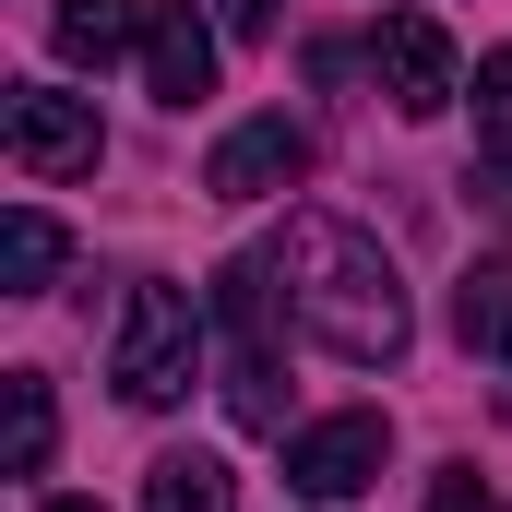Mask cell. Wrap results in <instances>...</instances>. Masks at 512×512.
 Instances as JSON below:
<instances>
[{
    "mask_svg": "<svg viewBox=\"0 0 512 512\" xmlns=\"http://www.w3.org/2000/svg\"><path fill=\"white\" fill-rule=\"evenodd\" d=\"M477 143H489V155H512V48H489V60H477Z\"/></svg>",
    "mask_w": 512,
    "mask_h": 512,
    "instance_id": "14",
    "label": "cell"
},
{
    "mask_svg": "<svg viewBox=\"0 0 512 512\" xmlns=\"http://www.w3.org/2000/svg\"><path fill=\"white\" fill-rule=\"evenodd\" d=\"M382 465H393V417L382 405H346V417H322V429L286 441V489L298 501H358V489H382Z\"/></svg>",
    "mask_w": 512,
    "mask_h": 512,
    "instance_id": "5",
    "label": "cell"
},
{
    "mask_svg": "<svg viewBox=\"0 0 512 512\" xmlns=\"http://www.w3.org/2000/svg\"><path fill=\"white\" fill-rule=\"evenodd\" d=\"M453 334H465V358H512V262H465Z\"/></svg>",
    "mask_w": 512,
    "mask_h": 512,
    "instance_id": "11",
    "label": "cell"
},
{
    "mask_svg": "<svg viewBox=\"0 0 512 512\" xmlns=\"http://www.w3.org/2000/svg\"><path fill=\"white\" fill-rule=\"evenodd\" d=\"M274 274H286V310H298V334L322 346V358H346V370H393L405 358V286H393L382 239H358L346 215H286V239H274Z\"/></svg>",
    "mask_w": 512,
    "mask_h": 512,
    "instance_id": "1",
    "label": "cell"
},
{
    "mask_svg": "<svg viewBox=\"0 0 512 512\" xmlns=\"http://www.w3.org/2000/svg\"><path fill=\"white\" fill-rule=\"evenodd\" d=\"M143 512H239V477L215 453H155L143 465Z\"/></svg>",
    "mask_w": 512,
    "mask_h": 512,
    "instance_id": "12",
    "label": "cell"
},
{
    "mask_svg": "<svg viewBox=\"0 0 512 512\" xmlns=\"http://www.w3.org/2000/svg\"><path fill=\"white\" fill-rule=\"evenodd\" d=\"M0 143L24 179H96L108 131H96V96H60V84H12L0 96Z\"/></svg>",
    "mask_w": 512,
    "mask_h": 512,
    "instance_id": "4",
    "label": "cell"
},
{
    "mask_svg": "<svg viewBox=\"0 0 512 512\" xmlns=\"http://www.w3.org/2000/svg\"><path fill=\"white\" fill-rule=\"evenodd\" d=\"M298 179H310V131L298 120H239L203 155V191H215V203H274V191H298Z\"/></svg>",
    "mask_w": 512,
    "mask_h": 512,
    "instance_id": "7",
    "label": "cell"
},
{
    "mask_svg": "<svg viewBox=\"0 0 512 512\" xmlns=\"http://www.w3.org/2000/svg\"><path fill=\"white\" fill-rule=\"evenodd\" d=\"M36 512H96V501H36Z\"/></svg>",
    "mask_w": 512,
    "mask_h": 512,
    "instance_id": "17",
    "label": "cell"
},
{
    "mask_svg": "<svg viewBox=\"0 0 512 512\" xmlns=\"http://www.w3.org/2000/svg\"><path fill=\"white\" fill-rule=\"evenodd\" d=\"M108 382H120V405H143V417H167L179 393L203 382V322H191V298L167 286V274H143L120 298V334H108Z\"/></svg>",
    "mask_w": 512,
    "mask_h": 512,
    "instance_id": "2",
    "label": "cell"
},
{
    "mask_svg": "<svg viewBox=\"0 0 512 512\" xmlns=\"http://www.w3.org/2000/svg\"><path fill=\"white\" fill-rule=\"evenodd\" d=\"M215 24L227 36H274V0H215Z\"/></svg>",
    "mask_w": 512,
    "mask_h": 512,
    "instance_id": "16",
    "label": "cell"
},
{
    "mask_svg": "<svg viewBox=\"0 0 512 512\" xmlns=\"http://www.w3.org/2000/svg\"><path fill=\"white\" fill-rule=\"evenodd\" d=\"M60 262H72L60 215H36V203H12V215H0V274H12V298H48V286H60Z\"/></svg>",
    "mask_w": 512,
    "mask_h": 512,
    "instance_id": "10",
    "label": "cell"
},
{
    "mask_svg": "<svg viewBox=\"0 0 512 512\" xmlns=\"http://www.w3.org/2000/svg\"><path fill=\"white\" fill-rule=\"evenodd\" d=\"M370 60H382V96L405 120H441V108L465 96V60H453V36H441L429 12H393L382 36H370Z\"/></svg>",
    "mask_w": 512,
    "mask_h": 512,
    "instance_id": "6",
    "label": "cell"
},
{
    "mask_svg": "<svg viewBox=\"0 0 512 512\" xmlns=\"http://www.w3.org/2000/svg\"><path fill=\"white\" fill-rule=\"evenodd\" d=\"M60 60H84V72H108L120 48H143L155 36V0H60Z\"/></svg>",
    "mask_w": 512,
    "mask_h": 512,
    "instance_id": "9",
    "label": "cell"
},
{
    "mask_svg": "<svg viewBox=\"0 0 512 512\" xmlns=\"http://www.w3.org/2000/svg\"><path fill=\"white\" fill-rule=\"evenodd\" d=\"M429 512H501V501H489L477 465H441V477H429Z\"/></svg>",
    "mask_w": 512,
    "mask_h": 512,
    "instance_id": "15",
    "label": "cell"
},
{
    "mask_svg": "<svg viewBox=\"0 0 512 512\" xmlns=\"http://www.w3.org/2000/svg\"><path fill=\"white\" fill-rule=\"evenodd\" d=\"M143 84H155L167 108H203V96H215V24H203L191 0H155V36H143Z\"/></svg>",
    "mask_w": 512,
    "mask_h": 512,
    "instance_id": "8",
    "label": "cell"
},
{
    "mask_svg": "<svg viewBox=\"0 0 512 512\" xmlns=\"http://www.w3.org/2000/svg\"><path fill=\"white\" fill-rule=\"evenodd\" d=\"M0 429H12V477H48V453H60V405H48L36 370L0 382Z\"/></svg>",
    "mask_w": 512,
    "mask_h": 512,
    "instance_id": "13",
    "label": "cell"
},
{
    "mask_svg": "<svg viewBox=\"0 0 512 512\" xmlns=\"http://www.w3.org/2000/svg\"><path fill=\"white\" fill-rule=\"evenodd\" d=\"M274 251H239L227 274H215V322H227V417L239 429H286V382H274Z\"/></svg>",
    "mask_w": 512,
    "mask_h": 512,
    "instance_id": "3",
    "label": "cell"
}]
</instances>
